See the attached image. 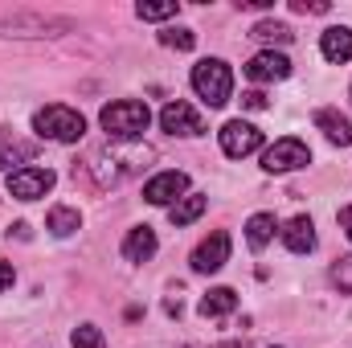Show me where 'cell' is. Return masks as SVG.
Here are the masks:
<instances>
[{
    "mask_svg": "<svg viewBox=\"0 0 352 348\" xmlns=\"http://www.w3.org/2000/svg\"><path fill=\"white\" fill-rule=\"evenodd\" d=\"M98 123H102V131L111 140H140L148 131V123H152V111L140 98H119V102H107L102 107Z\"/></svg>",
    "mask_w": 352,
    "mask_h": 348,
    "instance_id": "6da1fadb",
    "label": "cell"
},
{
    "mask_svg": "<svg viewBox=\"0 0 352 348\" xmlns=\"http://www.w3.org/2000/svg\"><path fill=\"white\" fill-rule=\"evenodd\" d=\"M33 131L41 140H54V144H78L87 135V119L66 102H50L33 115Z\"/></svg>",
    "mask_w": 352,
    "mask_h": 348,
    "instance_id": "7a4b0ae2",
    "label": "cell"
},
{
    "mask_svg": "<svg viewBox=\"0 0 352 348\" xmlns=\"http://www.w3.org/2000/svg\"><path fill=\"white\" fill-rule=\"evenodd\" d=\"M192 90L209 102V107H226L234 94V70L221 58H205L192 66Z\"/></svg>",
    "mask_w": 352,
    "mask_h": 348,
    "instance_id": "3957f363",
    "label": "cell"
},
{
    "mask_svg": "<svg viewBox=\"0 0 352 348\" xmlns=\"http://www.w3.org/2000/svg\"><path fill=\"white\" fill-rule=\"evenodd\" d=\"M311 164V148L295 135H283L274 140L270 148L263 152V168L266 173H295V168H307Z\"/></svg>",
    "mask_w": 352,
    "mask_h": 348,
    "instance_id": "277c9868",
    "label": "cell"
},
{
    "mask_svg": "<svg viewBox=\"0 0 352 348\" xmlns=\"http://www.w3.org/2000/svg\"><path fill=\"white\" fill-rule=\"evenodd\" d=\"M217 140H221V152H226L230 160L254 156V152L263 148V131H258L254 123H246V119H230V123L217 131Z\"/></svg>",
    "mask_w": 352,
    "mask_h": 348,
    "instance_id": "5b68a950",
    "label": "cell"
},
{
    "mask_svg": "<svg viewBox=\"0 0 352 348\" xmlns=\"http://www.w3.org/2000/svg\"><path fill=\"white\" fill-rule=\"evenodd\" d=\"M160 127H164L168 135H205V115H201L192 102L176 98V102H168V107L160 111Z\"/></svg>",
    "mask_w": 352,
    "mask_h": 348,
    "instance_id": "8992f818",
    "label": "cell"
},
{
    "mask_svg": "<svg viewBox=\"0 0 352 348\" xmlns=\"http://www.w3.org/2000/svg\"><path fill=\"white\" fill-rule=\"evenodd\" d=\"M188 262H192L197 274H213V270H221V266L230 262V234H226V230H213L209 238H201Z\"/></svg>",
    "mask_w": 352,
    "mask_h": 348,
    "instance_id": "52a82bcc",
    "label": "cell"
},
{
    "mask_svg": "<svg viewBox=\"0 0 352 348\" xmlns=\"http://www.w3.org/2000/svg\"><path fill=\"white\" fill-rule=\"evenodd\" d=\"M54 180L58 176L50 173V168H16V173H8V193L16 201H41L54 188Z\"/></svg>",
    "mask_w": 352,
    "mask_h": 348,
    "instance_id": "ba28073f",
    "label": "cell"
},
{
    "mask_svg": "<svg viewBox=\"0 0 352 348\" xmlns=\"http://www.w3.org/2000/svg\"><path fill=\"white\" fill-rule=\"evenodd\" d=\"M184 193H188V176L176 173V168L156 173L148 184H144V201H148V205H168V209H173Z\"/></svg>",
    "mask_w": 352,
    "mask_h": 348,
    "instance_id": "9c48e42d",
    "label": "cell"
},
{
    "mask_svg": "<svg viewBox=\"0 0 352 348\" xmlns=\"http://www.w3.org/2000/svg\"><path fill=\"white\" fill-rule=\"evenodd\" d=\"M287 74H291V62H287V54H274V50H263L246 62L250 83H283Z\"/></svg>",
    "mask_w": 352,
    "mask_h": 348,
    "instance_id": "30bf717a",
    "label": "cell"
},
{
    "mask_svg": "<svg viewBox=\"0 0 352 348\" xmlns=\"http://www.w3.org/2000/svg\"><path fill=\"white\" fill-rule=\"evenodd\" d=\"M283 246H287L291 254H311V250H316V221H311L307 213L291 217V221L283 226Z\"/></svg>",
    "mask_w": 352,
    "mask_h": 348,
    "instance_id": "8fae6325",
    "label": "cell"
},
{
    "mask_svg": "<svg viewBox=\"0 0 352 348\" xmlns=\"http://www.w3.org/2000/svg\"><path fill=\"white\" fill-rule=\"evenodd\" d=\"M316 127L328 135V144H336V148H352V119L349 115H340L336 107H320V111H316Z\"/></svg>",
    "mask_w": 352,
    "mask_h": 348,
    "instance_id": "7c38bea8",
    "label": "cell"
},
{
    "mask_svg": "<svg viewBox=\"0 0 352 348\" xmlns=\"http://www.w3.org/2000/svg\"><path fill=\"white\" fill-rule=\"evenodd\" d=\"M156 230L152 226H135V230H127V238H123V259L127 262H148L156 254Z\"/></svg>",
    "mask_w": 352,
    "mask_h": 348,
    "instance_id": "4fadbf2b",
    "label": "cell"
},
{
    "mask_svg": "<svg viewBox=\"0 0 352 348\" xmlns=\"http://www.w3.org/2000/svg\"><path fill=\"white\" fill-rule=\"evenodd\" d=\"M320 54L328 58V62H349L352 58V29L349 25H332V29H324V37H320Z\"/></svg>",
    "mask_w": 352,
    "mask_h": 348,
    "instance_id": "5bb4252c",
    "label": "cell"
},
{
    "mask_svg": "<svg viewBox=\"0 0 352 348\" xmlns=\"http://www.w3.org/2000/svg\"><path fill=\"white\" fill-rule=\"evenodd\" d=\"M238 307V291L234 287H213L201 303H197V312L205 316V320H221V316H230Z\"/></svg>",
    "mask_w": 352,
    "mask_h": 348,
    "instance_id": "9a60e30c",
    "label": "cell"
},
{
    "mask_svg": "<svg viewBox=\"0 0 352 348\" xmlns=\"http://www.w3.org/2000/svg\"><path fill=\"white\" fill-rule=\"evenodd\" d=\"M205 205H209V201H205L201 193H184L173 209H168V221H173V226H192V221L205 213Z\"/></svg>",
    "mask_w": 352,
    "mask_h": 348,
    "instance_id": "2e32d148",
    "label": "cell"
},
{
    "mask_svg": "<svg viewBox=\"0 0 352 348\" xmlns=\"http://www.w3.org/2000/svg\"><path fill=\"white\" fill-rule=\"evenodd\" d=\"M274 230H278L274 213H254V217L246 221V242H250V250H263L266 242L274 238Z\"/></svg>",
    "mask_w": 352,
    "mask_h": 348,
    "instance_id": "e0dca14e",
    "label": "cell"
},
{
    "mask_svg": "<svg viewBox=\"0 0 352 348\" xmlns=\"http://www.w3.org/2000/svg\"><path fill=\"white\" fill-rule=\"evenodd\" d=\"M78 226H82V213H78V209H70V205L50 209V234H54V238H70Z\"/></svg>",
    "mask_w": 352,
    "mask_h": 348,
    "instance_id": "ac0fdd59",
    "label": "cell"
},
{
    "mask_svg": "<svg viewBox=\"0 0 352 348\" xmlns=\"http://www.w3.org/2000/svg\"><path fill=\"white\" fill-rule=\"evenodd\" d=\"M250 37H254V41H266V45H287L295 33H291L283 21H258V25L250 29Z\"/></svg>",
    "mask_w": 352,
    "mask_h": 348,
    "instance_id": "d6986e66",
    "label": "cell"
},
{
    "mask_svg": "<svg viewBox=\"0 0 352 348\" xmlns=\"http://www.w3.org/2000/svg\"><path fill=\"white\" fill-rule=\"evenodd\" d=\"M135 12H140V21H168L180 12V4L176 0H140Z\"/></svg>",
    "mask_w": 352,
    "mask_h": 348,
    "instance_id": "ffe728a7",
    "label": "cell"
},
{
    "mask_svg": "<svg viewBox=\"0 0 352 348\" xmlns=\"http://www.w3.org/2000/svg\"><path fill=\"white\" fill-rule=\"evenodd\" d=\"M332 287H340V295H352V254L332 262Z\"/></svg>",
    "mask_w": 352,
    "mask_h": 348,
    "instance_id": "44dd1931",
    "label": "cell"
},
{
    "mask_svg": "<svg viewBox=\"0 0 352 348\" xmlns=\"http://www.w3.org/2000/svg\"><path fill=\"white\" fill-rule=\"evenodd\" d=\"M160 41H164L168 50H192V45H197V33H192V29H164Z\"/></svg>",
    "mask_w": 352,
    "mask_h": 348,
    "instance_id": "7402d4cb",
    "label": "cell"
},
{
    "mask_svg": "<svg viewBox=\"0 0 352 348\" xmlns=\"http://www.w3.org/2000/svg\"><path fill=\"white\" fill-rule=\"evenodd\" d=\"M33 144H4L0 148V168H8V164H16V160H33Z\"/></svg>",
    "mask_w": 352,
    "mask_h": 348,
    "instance_id": "603a6c76",
    "label": "cell"
},
{
    "mask_svg": "<svg viewBox=\"0 0 352 348\" xmlns=\"http://www.w3.org/2000/svg\"><path fill=\"white\" fill-rule=\"evenodd\" d=\"M74 348H107V340L94 324H78L74 328Z\"/></svg>",
    "mask_w": 352,
    "mask_h": 348,
    "instance_id": "cb8c5ba5",
    "label": "cell"
},
{
    "mask_svg": "<svg viewBox=\"0 0 352 348\" xmlns=\"http://www.w3.org/2000/svg\"><path fill=\"white\" fill-rule=\"evenodd\" d=\"M242 107H246V111H266V94L263 90H246V94H242Z\"/></svg>",
    "mask_w": 352,
    "mask_h": 348,
    "instance_id": "d4e9b609",
    "label": "cell"
},
{
    "mask_svg": "<svg viewBox=\"0 0 352 348\" xmlns=\"http://www.w3.org/2000/svg\"><path fill=\"white\" fill-rule=\"evenodd\" d=\"M295 12H328V0H295Z\"/></svg>",
    "mask_w": 352,
    "mask_h": 348,
    "instance_id": "484cf974",
    "label": "cell"
},
{
    "mask_svg": "<svg viewBox=\"0 0 352 348\" xmlns=\"http://www.w3.org/2000/svg\"><path fill=\"white\" fill-rule=\"evenodd\" d=\"M12 279H16V270L0 259V291H8V287H12Z\"/></svg>",
    "mask_w": 352,
    "mask_h": 348,
    "instance_id": "4316f807",
    "label": "cell"
},
{
    "mask_svg": "<svg viewBox=\"0 0 352 348\" xmlns=\"http://www.w3.org/2000/svg\"><path fill=\"white\" fill-rule=\"evenodd\" d=\"M340 230L349 234V242H352V205H344V209H340Z\"/></svg>",
    "mask_w": 352,
    "mask_h": 348,
    "instance_id": "83f0119b",
    "label": "cell"
},
{
    "mask_svg": "<svg viewBox=\"0 0 352 348\" xmlns=\"http://www.w3.org/2000/svg\"><path fill=\"white\" fill-rule=\"evenodd\" d=\"M184 348H192V345H184Z\"/></svg>",
    "mask_w": 352,
    "mask_h": 348,
    "instance_id": "f1b7e54d",
    "label": "cell"
},
{
    "mask_svg": "<svg viewBox=\"0 0 352 348\" xmlns=\"http://www.w3.org/2000/svg\"><path fill=\"white\" fill-rule=\"evenodd\" d=\"M349 98H352V90H349Z\"/></svg>",
    "mask_w": 352,
    "mask_h": 348,
    "instance_id": "f546056e",
    "label": "cell"
}]
</instances>
